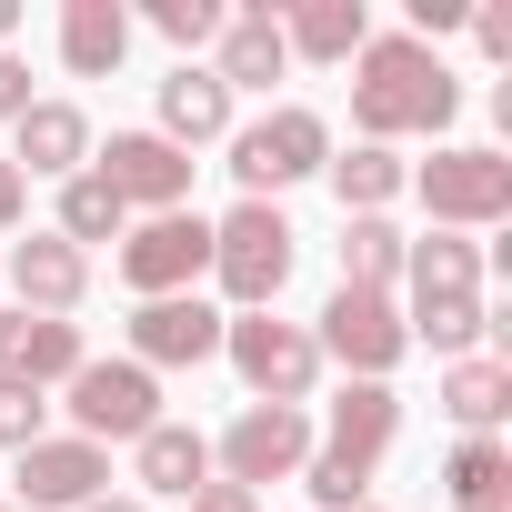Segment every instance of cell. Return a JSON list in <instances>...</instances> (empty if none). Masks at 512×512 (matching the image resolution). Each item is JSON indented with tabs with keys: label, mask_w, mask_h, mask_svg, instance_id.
<instances>
[{
	"label": "cell",
	"mask_w": 512,
	"mask_h": 512,
	"mask_svg": "<svg viewBox=\"0 0 512 512\" xmlns=\"http://www.w3.org/2000/svg\"><path fill=\"white\" fill-rule=\"evenodd\" d=\"M462 111V81L442 71V51H422L412 31H392V41H362L352 51V131L362 141H412V131H442Z\"/></svg>",
	"instance_id": "cell-1"
},
{
	"label": "cell",
	"mask_w": 512,
	"mask_h": 512,
	"mask_svg": "<svg viewBox=\"0 0 512 512\" xmlns=\"http://www.w3.org/2000/svg\"><path fill=\"white\" fill-rule=\"evenodd\" d=\"M392 432H402V392L392 382H342V402H332V422H322V442L302 462V492L322 512H362L372 502V462L392 452Z\"/></svg>",
	"instance_id": "cell-2"
},
{
	"label": "cell",
	"mask_w": 512,
	"mask_h": 512,
	"mask_svg": "<svg viewBox=\"0 0 512 512\" xmlns=\"http://www.w3.org/2000/svg\"><path fill=\"white\" fill-rule=\"evenodd\" d=\"M292 262H302V231L282 221V201H241L231 221H211V272H221L231 312H272Z\"/></svg>",
	"instance_id": "cell-3"
},
{
	"label": "cell",
	"mask_w": 512,
	"mask_h": 512,
	"mask_svg": "<svg viewBox=\"0 0 512 512\" xmlns=\"http://www.w3.org/2000/svg\"><path fill=\"white\" fill-rule=\"evenodd\" d=\"M322 161H332V121L302 111V101H282V111H262V121L231 131V181H241V201H272V191L312 181Z\"/></svg>",
	"instance_id": "cell-4"
},
{
	"label": "cell",
	"mask_w": 512,
	"mask_h": 512,
	"mask_svg": "<svg viewBox=\"0 0 512 512\" xmlns=\"http://www.w3.org/2000/svg\"><path fill=\"white\" fill-rule=\"evenodd\" d=\"M221 352H231V372L251 382V402H312V382H322V352H312V332L302 322H272V312H231L221 322Z\"/></svg>",
	"instance_id": "cell-5"
},
{
	"label": "cell",
	"mask_w": 512,
	"mask_h": 512,
	"mask_svg": "<svg viewBox=\"0 0 512 512\" xmlns=\"http://www.w3.org/2000/svg\"><path fill=\"white\" fill-rule=\"evenodd\" d=\"M312 352L322 362H342L352 382H392V362L412 352V332H402V302L392 292H332L322 302V322H312Z\"/></svg>",
	"instance_id": "cell-6"
},
{
	"label": "cell",
	"mask_w": 512,
	"mask_h": 512,
	"mask_svg": "<svg viewBox=\"0 0 512 512\" xmlns=\"http://www.w3.org/2000/svg\"><path fill=\"white\" fill-rule=\"evenodd\" d=\"M121 282L141 292V302H171V292H191L201 272H211V221L201 211H151V221H131L121 231Z\"/></svg>",
	"instance_id": "cell-7"
},
{
	"label": "cell",
	"mask_w": 512,
	"mask_h": 512,
	"mask_svg": "<svg viewBox=\"0 0 512 512\" xmlns=\"http://www.w3.org/2000/svg\"><path fill=\"white\" fill-rule=\"evenodd\" d=\"M412 191H422V211H432L442 231H492V221L512 211V161L452 141V151H432V161L412 171Z\"/></svg>",
	"instance_id": "cell-8"
},
{
	"label": "cell",
	"mask_w": 512,
	"mask_h": 512,
	"mask_svg": "<svg viewBox=\"0 0 512 512\" xmlns=\"http://www.w3.org/2000/svg\"><path fill=\"white\" fill-rule=\"evenodd\" d=\"M211 462H221V482H241V492L302 482V462H312V412H292V402H241V422L211 442Z\"/></svg>",
	"instance_id": "cell-9"
},
{
	"label": "cell",
	"mask_w": 512,
	"mask_h": 512,
	"mask_svg": "<svg viewBox=\"0 0 512 512\" xmlns=\"http://www.w3.org/2000/svg\"><path fill=\"white\" fill-rule=\"evenodd\" d=\"M61 392H71L61 412H71L81 442H101V452H111V442H141V432L161 422V382H151L141 362H81Z\"/></svg>",
	"instance_id": "cell-10"
},
{
	"label": "cell",
	"mask_w": 512,
	"mask_h": 512,
	"mask_svg": "<svg viewBox=\"0 0 512 512\" xmlns=\"http://www.w3.org/2000/svg\"><path fill=\"white\" fill-rule=\"evenodd\" d=\"M91 171L111 181L121 211H181V201H191V151H171L161 131H111V141L91 151Z\"/></svg>",
	"instance_id": "cell-11"
},
{
	"label": "cell",
	"mask_w": 512,
	"mask_h": 512,
	"mask_svg": "<svg viewBox=\"0 0 512 512\" xmlns=\"http://www.w3.org/2000/svg\"><path fill=\"white\" fill-rule=\"evenodd\" d=\"M221 322H231V312H211L201 292L141 302V312H131V362H141V372H191V362L221 352Z\"/></svg>",
	"instance_id": "cell-12"
},
{
	"label": "cell",
	"mask_w": 512,
	"mask_h": 512,
	"mask_svg": "<svg viewBox=\"0 0 512 512\" xmlns=\"http://www.w3.org/2000/svg\"><path fill=\"white\" fill-rule=\"evenodd\" d=\"M101 482H111V452L81 432L21 452V512H81V502H101Z\"/></svg>",
	"instance_id": "cell-13"
},
{
	"label": "cell",
	"mask_w": 512,
	"mask_h": 512,
	"mask_svg": "<svg viewBox=\"0 0 512 512\" xmlns=\"http://www.w3.org/2000/svg\"><path fill=\"white\" fill-rule=\"evenodd\" d=\"M11 292H21V312H41V322H71V312H81V292H91V251H71L61 231H31V241H11Z\"/></svg>",
	"instance_id": "cell-14"
},
{
	"label": "cell",
	"mask_w": 512,
	"mask_h": 512,
	"mask_svg": "<svg viewBox=\"0 0 512 512\" xmlns=\"http://www.w3.org/2000/svg\"><path fill=\"white\" fill-rule=\"evenodd\" d=\"M11 171H21V181H71V171H91V121H81L71 101H31V111L11 121Z\"/></svg>",
	"instance_id": "cell-15"
},
{
	"label": "cell",
	"mask_w": 512,
	"mask_h": 512,
	"mask_svg": "<svg viewBox=\"0 0 512 512\" xmlns=\"http://www.w3.org/2000/svg\"><path fill=\"white\" fill-rule=\"evenodd\" d=\"M161 141L171 151H201V141H231V91L201 71V61H181V71H161Z\"/></svg>",
	"instance_id": "cell-16"
},
{
	"label": "cell",
	"mask_w": 512,
	"mask_h": 512,
	"mask_svg": "<svg viewBox=\"0 0 512 512\" xmlns=\"http://www.w3.org/2000/svg\"><path fill=\"white\" fill-rule=\"evenodd\" d=\"M211 51H221V61H211V81H221V91H272V81L292 71V51H282V21H272V11H231Z\"/></svg>",
	"instance_id": "cell-17"
},
{
	"label": "cell",
	"mask_w": 512,
	"mask_h": 512,
	"mask_svg": "<svg viewBox=\"0 0 512 512\" xmlns=\"http://www.w3.org/2000/svg\"><path fill=\"white\" fill-rule=\"evenodd\" d=\"M282 21V51L292 61H352L362 41H372V11L362 0H292V11H272Z\"/></svg>",
	"instance_id": "cell-18"
},
{
	"label": "cell",
	"mask_w": 512,
	"mask_h": 512,
	"mask_svg": "<svg viewBox=\"0 0 512 512\" xmlns=\"http://www.w3.org/2000/svg\"><path fill=\"white\" fill-rule=\"evenodd\" d=\"M61 61H71V81H111L131 61V11L121 0H71L61 11Z\"/></svg>",
	"instance_id": "cell-19"
},
{
	"label": "cell",
	"mask_w": 512,
	"mask_h": 512,
	"mask_svg": "<svg viewBox=\"0 0 512 512\" xmlns=\"http://www.w3.org/2000/svg\"><path fill=\"white\" fill-rule=\"evenodd\" d=\"M131 482H141V492H181V502H191V492L211 482V442H201L191 422H151V432L131 442Z\"/></svg>",
	"instance_id": "cell-20"
},
{
	"label": "cell",
	"mask_w": 512,
	"mask_h": 512,
	"mask_svg": "<svg viewBox=\"0 0 512 512\" xmlns=\"http://www.w3.org/2000/svg\"><path fill=\"white\" fill-rule=\"evenodd\" d=\"M402 332H412V342H432L442 362H472V342L492 332V302H482V292H412Z\"/></svg>",
	"instance_id": "cell-21"
},
{
	"label": "cell",
	"mask_w": 512,
	"mask_h": 512,
	"mask_svg": "<svg viewBox=\"0 0 512 512\" xmlns=\"http://www.w3.org/2000/svg\"><path fill=\"white\" fill-rule=\"evenodd\" d=\"M322 171H332V191H342V221H362V211L382 221V211L412 191V171H402L382 141H352V151H342V161H322Z\"/></svg>",
	"instance_id": "cell-22"
},
{
	"label": "cell",
	"mask_w": 512,
	"mask_h": 512,
	"mask_svg": "<svg viewBox=\"0 0 512 512\" xmlns=\"http://www.w3.org/2000/svg\"><path fill=\"white\" fill-rule=\"evenodd\" d=\"M442 412L462 422V442H472V432H492V422L512 412V362H492V352L452 362V372H442Z\"/></svg>",
	"instance_id": "cell-23"
},
{
	"label": "cell",
	"mask_w": 512,
	"mask_h": 512,
	"mask_svg": "<svg viewBox=\"0 0 512 512\" xmlns=\"http://www.w3.org/2000/svg\"><path fill=\"white\" fill-rule=\"evenodd\" d=\"M442 482H452V512H502V502H512V452H502V432H472V442L442 462Z\"/></svg>",
	"instance_id": "cell-24"
},
{
	"label": "cell",
	"mask_w": 512,
	"mask_h": 512,
	"mask_svg": "<svg viewBox=\"0 0 512 512\" xmlns=\"http://www.w3.org/2000/svg\"><path fill=\"white\" fill-rule=\"evenodd\" d=\"M402 282L412 292H482V241H462V231L402 241Z\"/></svg>",
	"instance_id": "cell-25"
},
{
	"label": "cell",
	"mask_w": 512,
	"mask_h": 512,
	"mask_svg": "<svg viewBox=\"0 0 512 512\" xmlns=\"http://www.w3.org/2000/svg\"><path fill=\"white\" fill-rule=\"evenodd\" d=\"M51 231H61L71 251H91V241H121V231H131V211L111 201V181H101V171H71V181H61V221H51Z\"/></svg>",
	"instance_id": "cell-26"
},
{
	"label": "cell",
	"mask_w": 512,
	"mask_h": 512,
	"mask_svg": "<svg viewBox=\"0 0 512 512\" xmlns=\"http://www.w3.org/2000/svg\"><path fill=\"white\" fill-rule=\"evenodd\" d=\"M342 282H352V292H392V282H402V231H392V221H372V211L342 221Z\"/></svg>",
	"instance_id": "cell-27"
},
{
	"label": "cell",
	"mask_w": 512,
	"mask_h": 512,
	"mask_svg": "<svg viewBox=\"0 0 512 512\" xmlns=\"http://www.w3.org/2000/svg\"><path fill=\"white\" fill-rule=\"evenodd\" d=\"M31 442H51V392L0 372V452H31Z\"/></svg>",
	"instance_id": "cell-28"
},
{
	"label": "cell",
	"mask_w": 512,
	"mask_h": 512,
	"mask_svg": "<svg viewBox=\"0 0 512 512\" xmlns=\"http://www.w3.org/2000/svg\"><path fill=\"white\" fill-rule=\"evenodd\" d=\"M221 0H151V31L161 41H181V51H201V41H221Z\"/></svg>",
	"instance_id": "cell-29"
},
{
	"label": "cell",
	"mask_w": 512,
	"mask_h": 512,
	"mask_svg": "<svg viewBox=\"0 0 512 512\" xmlns=\"http://www.w3.org/2000/svg\"><path fill=\"white\" fill-rule=\"evenodd\" d=\"M462 21H472V0H412V41H422V51H432L442 31H462Z\"/></svg>",
	"instance_id": "cell-30"
},
{
	"label": "cell",
	"mask_w": 512,
	"mask_h": 512,
	"mask_svg": "<svg viewBox=\"0 0 512 512\" xmlns=\"http://www.w3.org/2000/svg\"><path fill=\"white\" fill-rule=\"evenodd\" d=\"M462 31H472V41H482L492 61H512V11H502V0H482V11H472Z\"/></svg>",
	"instance_id": "cell-31"
},
{
	"label": "cell",
	"mask_w": 512,
	"mask_h": 512,
	"mask_svg": "<svg viewBox=\"0 0 512 512\" xmlns=\"http://www.w3.org/2000/svg\"><path fill=\"white\" fill-rule=\"evenodd\" d=\"M21 111H31V61L0 51V121H21Z\"/></svg>",
	"instance_id": "cell-32"
},
{
	"label": "cell",
	"mask_w": 512,
	"mask_h": 512,
	"mask_svg": "<svg viewBox=\"0 0 512 512\" xmlns=\"http://www.w3.org/2000/svg\"><path fill=\"white\" fill-rule=\"evenodd\" d=\"M191 512H262V502H251L241 482H201V492H191Z\"/></svg>",
	"instance_id": "cell-33"
},
{
	"label": "cell",
	"mask_w": 512,
	"mask_h": 512,
	"mask_svg": "<svg viewBox=\"0 0 512 512\" xmlns=\"http://www.w3.org/2000/svg\"><path fill=\"white\" fill-rule=\"evenodd\" d=\"M21 211H31V181H21V171H11V161H0V231H11V221H21Z\"/></svg>",
	"instance_id": "cell-34"
},
{
	"label": "cell",
	"mask_w": 512,
	"mask_h": 512,
	"mask_svg": "<svg viewBox=\"0 0 512 512\" xmlns=\"http://www.w3.org/2000/svg\"><path fill=\"white\" fill-rule=\"evenodd\" d=\"M81 512H141V492H101V502H81Z\"/></svg>",
	"instance_id": "cell-35"
},
{
	"label": "cell",
	"mask_w": 512,
	"mask_h": 512,
	"mask_svg": "<svg viewBox=\"0 0 512 512\" xmlns=\"http://www.w3.org/2000/svg\"><path fill=\"white\" fill-rule=\"evenodd\" d=\"M0 512H21V502H0Z\"/></svg>",
	"instance_id": "cell-36"
},
{
	"label": "cell",
	"mask_w": 512,
	"mask_h": 512,
	"mask_svg": "<svg viewBox=\"0 0 512 512\" xmlns=\"http://www.w3.org/2000/svg\"><path fill=\"white\" fill-rule=\"evenodd\" d=\"M362 512H372V502H362Z\"/></svg>",
	"instance_id": "cell-37"
}]
</instances>
